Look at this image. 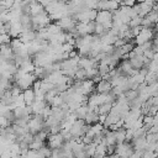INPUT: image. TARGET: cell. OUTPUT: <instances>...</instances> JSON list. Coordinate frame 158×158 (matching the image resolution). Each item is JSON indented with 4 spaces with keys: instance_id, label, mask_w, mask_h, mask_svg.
I'll list each match as a JSON object with an SVG mask.
<instances>
[{
    "instance_id": "cell-1",
    "label": "cell",
    "mask_w": 158,
    "mask_h": 158,
    "mask_svg": "<svg viewBox=\"0 0 158 158\" xmlns=\"http://www.w3.org/2000/svg\"><path fill=\"white\" fill-rule=\"evenodd\" d=\"M111 84L106 80H100L96 85H95V91L96 94H107L109 91H111Z\"/></svg>"
},
{
    "instance_id": "cell-2",
    "label": "cell",
    "mask_w": 158,
    "mask_h": 158,
    "mask_svg": "<svg viewBox=\"0 0 158 158\" xmlns=\"http://www.w3.org/2000/svg\"><path fill=\"white\" fill-rule=\"evenodd\" d=\"M22 96H23V101H25L26 106H30L35 101V91L32 90V88L23 90L22 91Z\"/></svg>"
},
{
    "instance_id": "cell-3",
    "label": "cell",
    "mask_w": 158,
    "mask_h": 158,
    "mask_svg": "<svg viewBox=\"0 0 158 158\" xmlns=\"http://www.w3.org/2000/svg\"><path fill=\"white\" fill-rule=\"evenodd\" d=\"M44 144H43V142H41V141H38V139H33L30 144H28V149L30 151H35V152H37L41 147H43Z\"/></svg>"
},
{
    "instance_id": "cell-4",
    "label": "cell",
    "mask_w": 158,
    "mask_h": 158,
    "mask_svg": "<svg viewBox=\"0 0 158 158\" xmlns=\"http://www.w3.org/2000/svg\"><path fill=\"white\" fill-rule=\"evenodd\" d=\"M141 22H142V17L136 16V17H133V19L130 20V22H128V28H133V27L141 26Z\"/></svg>"
}]
</instances>
